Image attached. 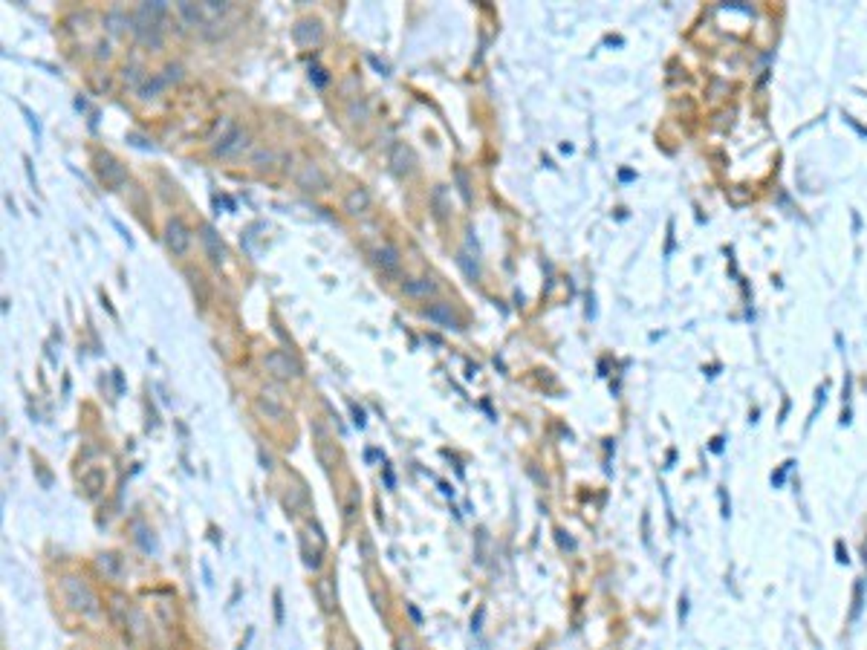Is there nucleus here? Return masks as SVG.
<instances>
[{
  "instance_id": "f257e3e1",
  "label": "nucleus",
  "mask_w": 867,
  "mask_h": 650,
  "mask_svg": "<svg viewBox=\"0 0 867 650\" xmlns=\"http://www.w3.org/2000/svg\"><path fill=\"white\" fill-rule=\"evenodd\" d=\"M61 595H64L67 604L76 613H81V616H95V613H99V598H95L90 584L84 581V578H79V575H64L61 578Z\"/></svg>"
},
{
  "instance_id": "f03ea898",
  "label": "nucleus",
  "mask_w": 867,
  "mask_h": 650,
  "mask_svg": "<svg viewBox=\"0 0 867 650\" xmlns=\"http://www.w3.org/2000/svg\"><path fill=\"white\" fill-rule=\"evenodd\" d=\"M263 367H267L269 376L278 379V381L301 379V365H298V361L289 356V353H283V350H272V353L263 356Z\"/></svg>"
},
{
  "instance_id": "7ed1b4c3",
  "label": "nucleus",
  "mask_w": 867,
  "mask_h": 650,
  "mask_svg": "<svg viewBox=\"0 0 867 650\" xmlns=\"http://www.w3.org/2000/svg\"><path fill=\"white\" fill-rule=\"evenodd\" d=\"M130 23H133V32H136V38L142 43H148V46H154V50H159V46H162V27H159L156 18H151L148 12L139 9L130 18Z\"/></svg>"
},
{
  "instance_id": "20e7f679",
  "label": "nucleus",
  "mask_w": 867,
  "mask_h": 650,
  "mask_svg": "<svg viewBox=\"0 0 867 650\" xmlns=\"http://www.w3.org/2000/svg\"><path fill=\"white\" fill-rule=\"evenodd\" d=\"M165 243H168V249H171L174 255H185L188 252V246H191V231L185 229V223L182 220H168V226H165Z\"/></svg>"
},
{
  "instance_id": "39448f33",
  "label": "nucleus",
  "mask_w": 867,
  "mask_h": 650,
  "mask_svg": "<svg viewBox=\"0 0 867 650\" xmlns=\"http://www.w3.org/2000/svg\"><path fill=\"white\" fill-rule=\"evenodd\" d=\"M249 144V133L246 130H240V128H231L226 136H220L214 142V154H220V156H231V154H240Z\"/></svg>"
},
{
  "instance_id": "423d86ee",
  "label": "nucleus",
  "mask_w": 867,
  "mask_h": 650,
  "mask_svg": "<svg viewBox=\"0 0 867 650\" xmlns=\"http://www.w3.org/2000/svg\"><path fill=\"white\" fill-rule=\"evenodd\" d=\"M295 180H298V185H301L304 191H327V188H330V180L321 174L318 165H304Z\"/></svg>"
},
{
  "instance_id": "0eeeda50",
  "label": "nucleus",
  "mask_w": 867,
  "mask_h": 650,
  "mask_svg": "<svg viewBox=\"0 0 867 650\" xmlns=\"http://www.w3.org/2000/svg\"><path fill=\"white\" fill-rule=\"evenodd\" d=\"M344 211L350 217H358V214H368L370 211V191L368 188H353L350 194L344 197Z\"/></svg>"
},
{
  "instance_id": "6e6552de",
  "label": "nucleus",
  "mask_w": 867,
  "mask_h": 650,
  "mask_svg": "<svg viewBox=\"0 0 867 650\" xmlns=\"http://www.w3.org/2000/svg\"><path fill=\"white\" fill-rule=\"evenodd\" d=\"M391 165H394V171L396 174H414V154H411V148L408 144H402V142H396L394 148H391Z\"/></svg>"
},
{
  "instance_id": "1a4fd4ad",
  "label": "nucleus",
  "mask_w": 867,
  "mask_h": 650,
  "mask_svg": "<svg viewBox=\"0 0 867 650\" xmlns=\"http://www.w3.org/2000/svg\"><path fill=\"white\" fill-rule=\"evenodd\" d=\"M425 318L434 321V324H440V327H445V330H460V321H457V316L451 312L448 304H434V306H428V309H425Z\"/></svg>"
},
{
  "instance_id": "9d476101",
  "label": "nucleus",
  "mask_w": 867,
  "mask_h": 650,
  "mask_svg": "<svg viewBox=\"0 0 867 650\" xmlns=\"http://www.w3.org/2000/svg\"><path fill=\"white\" fill-rule=\"evenodd\" d=\"M293 38L301 43V46H312L321 41V23L318 20H301L298 27L293 29Z\"/></svg>"
},
{
  "instance_id": "9b49d317",
  "label": "nucleus",
  "mask_w": 867,
  "mask_h": 650,
  "mask_svg": "<svg viewBox=\"0 0 867 650\" xmlns=\"http://www.w3.org/2000/svg\"><path fill=\"white\" fill-rule=\"evenodd\" d=\"M99 174H102V180L107 182V185H122L125 182V168L119 165L113 156H99Z\"/></svg>"
},
{
  "instance_id": "f8f14e48",
  "label": "nucleus",
  "mask_w": 867,
  "mask_h": 650,
  "mask_svg": "<svg viewBox=\"0 0 867 650\" xmlns=\"http://www.w3.org/2000/svg\"><path fill=\"white\" fill-rule=\"evenodd\" d=\"M203 246H206L211 263H217V266L226 260V246L220 243V237H217V231L211 226H203Z\"/></svg>"
},
{
  "instance_id": "ddd939ff",
  "label": "nucleus",
  "mask_w": 867,
  "mask_h": 650,
  "mask_svg": "<svg viewBox=\"0 0 867 650\" xmlns=\"http://www.w3.org/2000/svg\"><path fill=\"white\" fill-rule=\"evenodd\" d=\"M373 257H376V263H379L384 272H391V275L399 272V252H396L394 246H379V249L373 252Z\"/></svg>"
},
{
  "instance_id": "4468645a",
  "label": "nucleus",
  "mask_w": 867,
  "mask_h": 650,
  "mask_svg": "<svg viewBox=\"0 0 867 650\" xmlns=\"http://www.w3.org/2000/svg\"><path fill=\"white\" fill-rule=\"evenodd\" d=\"M402 289H405V295H414V298H428V295H434V292H437V283H434V280H428V278H422V280H405V283H402Z\"/></svg>"
},
{
  "instance_id": "2eb2a0df",
  "label": "nucleus",
  "mask_w": 867,
  "mask_h": 650,
  "mask_svg": "<svg viewBox=\"0 0 867 650\" xmlns=\"http://www.w3.org/2000/svg\"><path fill=\"white\" fill-rule=\"evenodd\" d=\"M99 569L105 572V575H110V578H119L122 575V558L119 555H113V552H105V555H99Z\"/></svg>"
},
{
  "instance_id": "dca6fc26",
  "label": "nucleus",
  "mask_w": 867,
  "mask_h": 650,
  "mask_svg": "<svg viewBox=\"0 0 867 650\" xmlns=\"http://www.w3.org/2000/svg\"><path fill=\"white\" fill-rule=\"evenodd\" d=\"M165 84H168V81H165L162 76H151V79H144V81H142L139 95H142V99H154V95H159V90H162Z\"/></svg>"
},
{
  "instance_id": "f3484780",
  "label": "nucleus",
  "mask_w": 867,
  "mask_h": 650,
  "mask_svg": "<svg viewBox=\"0 0 867 650\" xmlns=\"http://www.w3.org/2000/svg\"><path fill=\"white\" fill-rule=\"evenodd\" d=\"M177 9H180V15H182V18H188L191 23H194V27H203V23L208 20V18H206V12H203V6H194V4H180Z\"/></svg>"
},
{
  "instance_id": "a211bd4d",
  "label": "nucleus",
  "mask_w": 867,
  "mask_h": 650,
  "mask_svg": "<svg viewBox=\"0 0 867 650\" xmlns=\"http://www.w3.org/2000/svg\"><path fill=\"white\" fill-rule=\"evenodd\" d=\"M257 405H260V407H263V411H267V414H272L275 419H283V417H286L283 405H281V402H275V396H272V393H263Z\"/></svg>"
},
{
  "instance_id": "6ab92c4d",
  "label": "nucleus",
  "mask_w": 867,
  "mask_h": 650,
  "mask_svg": "<svg viewBox=\"0 0 867 650\" xmlns=\"http://www.w3.org/2000/svg\"><path fill=\"white\" fill-rule=\"evenodd\" d=\"M81 480H84V486H87V494H90V497L99 492V489H105V471H99V468H95V471H87Z\"/></svg>"
},
{
  "instance_id": "aec40b11",
  "label": "nucleus",
  "mask_w": 867,
  "mask_h": 650,
  "mask_svg": "<svg viewBox=\"0 0 867 650\" xmlns=\"http://www.w3.org/2000/svg\"><path fill=\"white\" fill-rule=\"evenodd\" d=\"M278 156L272 154V151H257L255 156H252V162L257 165V168H272V162H275Z\"/></svg>"
},
{
  "instance_id": "412c9836",
  "label": "nucleus",
  "mask_w": 867,
  "mask_h": 650,
  "mask_svg": "<svg viewBox=\"0 0 867 650\" xmlns=\"http://www.w3.org/2000/svg\"><path fill=\"white\" fill-rule=\"evenodd\" d=\"M105 23L110 27V32H122L130 20H128V18H122V15H107V18H105Z\"/></svg>"
},
{
  "instance_id": "4be33fe9",
  "label": "nucleus",
  "mask_w": 867,
  "mask_h": 650,
  "mask_svg": "<svg viewBox=\"0 0 867 650\" xmlns=\"http://www.w3.org/2000/svg\"><path fill=\"white\" fill-rule=\"evenodd\" d=\"M318 595H321V601H324V610H332V595H330V581L324 578V581H318Z\"/></svg>"
},
{
  "instance_id": "5701e85b",
  "label": "nucleus",
  "mask_w": 867,
  "mask_h": 650,
  "mask_svg": "<svg viewBox=\"0 0 867 650\" xmlns=\"http://www.w3.org/2000/svg\"><path fill=\"white\" fill-rule=\"evenodd\" d=\"M162 79H165L168 84H171V81H180V79H182V67H180V64H168Z\"/></svg>"
},
{
  "instance_id": "b1692460",
  "label": "nucleus",
  "mask_w": 867,
  "mask_h": 650,
  "mask_svg": "<svg viewBox=\"0 0 867 650\" xmlns=\"http://www.w3.org/2000/svg\"><path fill=\"white\" fill-rule=\"evenodd\" d=\"M260 463H263V468H272V456L260 451Z\"/></svg>"
}]
</instances>
